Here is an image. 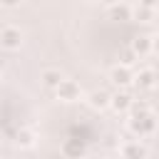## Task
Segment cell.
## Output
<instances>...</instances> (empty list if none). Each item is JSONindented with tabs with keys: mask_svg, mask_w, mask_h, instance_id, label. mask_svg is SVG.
I'll use <instances>...</instances> for the list:
<instances>
[{
	"mask_svg": "<svg viewBox=\"0 0 159 159\" xmlns=\"http://www.w3.org/2000/svg\"><path fill=\"white\" fill-rule=\"evenodd\" d=\"M20 2H22V0H0V5H2V7H17Z\"/></svg>",
	"mask_w": 159,
	"mask_h": 159,
	"instance_id": "e0dca14e",
	"label": "cell"
},
{
	"mask_svg": "<svg viewBox=\"0 0 159 159\" xmlns=\"http://www.w3.org/2000/svg\"><path fill=\"white\" fill-rule=\"evenodd\" d=\"M99 159H107V157H99Z\"/></svg>",
	"mask_w": 159,
	"mask_h": 159,
	"instance_id": "ffe728a7",
	"label": "cell"
},
{
	"mask_svg": "<svg viewBox=\"0 0 159 159\" xmlns=\"http://www.w3.org/2000/svg\"><path fill=\"white\" fill-rule=\"evenodd\" d=\"M109 82L112 84H117V87H129L132 82H134V72H132V67H127V65H114L112 70H109Z\"/></svg>",
	"mask_w": 159,
	"mask_h": 159,
	"instance_id": "277c9868",
	"label": "cell"
},
{
	"mask_svg": "<svg viewBox=\"0 0 159 159\" xmlns=\"http://www.w3.org/2000/svg\"><path fill=\"white\" fill-rule=\"evenodd\" d=\"M119 154H122V159H147L149 157V149L142 144V142H124L122 147H119Z\"/></svg>",
	"mask_w": 159,
	"mask_h": 159,
	"instance_id": "8992f818",
	"label": "cell"
},
{
	"mask_svg": "<svg viewBox=\"0 0 159 159\" xmlns=\"http://www.w3.org/2000/svg\"><path fill=\"white\" fill-rule=\"evenodd\" d=\"M132 20H137V22H152L154 20V10L137 5V7H132Z\"/></svg>",
	"mask_w": 159,
	"mask_h": 159,
	"instance_id": "5bb4252c",
	"label": "cell"
},
{
	"mask_svg": "<svg viewBox=\"0 0 159 159\" xmlns=\"http://www.w3.org/2000/svg\"><path fill=\"white\" fill-rule=\"evenodd\" d=\"M152 52H154V55H159V35H157V37H152Z\"/></svg>",
	"mask_w": 159,
	"mask_h": 159,
	"instance_id": "ac0fdd59",
	"label": "cell"
},
{
	"mask_svg": "<svg viewBox=\"0 0 159 159\" xmlns=\"http://www.w3.org/2000/svg\"><path fill=\"white\" fill-rule=\"evenodd\" d=\"M157 87H159V72H157Z\"/></svg>",
	"mask_w": 159,
	"mask_h": 159,
	"instance_id": "d6986e66",
	"label": "cell"
},
{
	"mask_svg": "<svg viewBox=\"0 0 159 159\" xmlns=\"http://www.w3.org/2000/svg\"><path fill=\"white\" fill-rule=\"evenodd\" d=\"M40 80H42V84H45L47 89H57V87L65 82V75H62L60 70H55V67H47V70L40 72Z\"/></svg>",
	"mask_w": 159,
	"mask_h": 159,
	"instance_id": "ba28073f",
	"label": "cell"
},
{
	"mask_svg": "<svg viewBox=\"0 0 159 159\" xmlns=\"http://www.w3.org/2000/svg\"><path fill=\"white\" fill-rule=\"evenodd\" d=\"M55 94H57V99H60V102L70 104V102H77V99H80L82 89H80V84H77L75 80H65V82L55 89Z\"/></svg>",
	"mask_w": 159,
	"mask_h": 159,
	"instance_id": "5b68a950",
	"label": "cell"
},
{
	"mask_svg": "<svg viewBox=\"0 0 159 159\" xmlns=\"http://www.w3.org/2000/svg\"><path fill=\"white\" fill-rule=\"evenodd\" d=\"M22 42H25V35H22L20 27H15V25H5V27L0 30V47H5V50L12 52V50H20Z\"/></svg>",
	"mask_w": 159,
	"mask_h": 159,
	"instance_id": "7a4b0ae2",
	"label": "cell"
},
{
	"mask_svg": "<svg viewBox=\"0 0 159 159\" xmlns=\"http://www.w3.org/2000/svg\"><path fill=\"white\" fill-rule=\"evenodd\" d=\"M134 60H139V57L132 52V47L122 50V55H119V65H127V67H132V62H134Z\"/></svg>",
	"mask_w": 159,
	"mask_h": 159,
	"instance_id": "9a60e30c",
	"label": "cell"
},
{
	"mask_svg": "<svg viewBox=\"0 0 159 159\" xmlns=\"http://www.w3.org/2000/svg\"><path fill=\"white\" fill-rule=\"evenodd\" d=\"M132 52L142 60V57H147V55H152V37L149 35H137L134 40H132Z\"/></svg>",
	"mask_w": 159,
	"mask_h": 159,
	"instance_id": "30bf717a",
	"label": "cell"
},
{
	"mask_svg": "<svg viewBox=\"0 0 159 159\" xmlns=\"http://www.w3.org/2000/svg\"><path fill=\"white\" fill-rule=\"evenodd\" d=\"M109 102H112V94H109V92H104V89H92V92L87 94V104H89L92 109H97V112L107 109V107H109Z\"/></svg>",
	"mask_w": 159,
	"mask_h": 159,
	"instance_id": "52a82bcc",
	"label": "cell"
},
{
	"mask_svg": "<svg viewBox=\"0 0 159 159\" xmlns=\"http://www.w3.org/2000/svg\"><path fill=\"white\" fill-rule=\"evenodd\" d=\"M62 159H65V157H62Z\"/></svg>",
	"mask_w": 159,
	"mask_h": 159,
	"instance_id": "44dd1931",
	"label": "cell"
},
{
	"mask_svg": "<svg viewBox=\"0 0 159 159\" xmlns=\"http://www.w3.org/2000/svg\"><path fill=\"white\" fill-rule=\"evenodd\" d=\"M127 127L137 137H149V134L157 132V117H154V112L144 102H139V104L132 102V114L127 119Z\"/></svg>",
	"mask_w": 159,
	"mask_h": 159,
	"instance_id": "6da1fadb",
	"label": "cell"
},
{
	"mask_svg": "<svg viewBox=\"0 0 159 159\" xmlns=\"http://www.w3.org/2000/svg\"><path fill=\"white\" fill-rule=\"evenodd\" d=\"M134 84H137L139 89H154V87H157V72L149 70V67L139 70V72L134 75Z\"/></svg>",
	"mask_w": 159,
	"mask_h": 159,
	"instance_id": "9c48e42d",
	"label": "cell"
},
{
	"mask_svg": "<svg viewBox=\"0 0 159 159\" xmlns=\"http://www.w3.org/2000/svg\"><path fill=\"white\" fill-rule=\"evenodd\" d=\"M15 144L20 149H32L35 147V132L32 129H20L17 137H15Z\"/></svg>",
	"mask_w": 159,
	"mask_h": 159,
	"instance_id": "4fadbf2b",
	"label": "cell"
},
{
	"mask_svg": "<svg viewBox=\"0 0 159 159\" xmlns=\"http://www.w3.org/2000/svg\"><path fill=\"white\" fill-rule=\"evenodd\" d=\"M60 152H62L65 159H82V157L87 154V144H84V139H80V137H70V139L62 142Z\"/></svg>",
	"mask_w": 159,
	"mask_h": 159,
	"instance_id": "3957f363",
	"label": "cell"
},
{
	"mask_svg": "<svg viewBox=\"0 0 159 159\" xmlns=\"http://www.w3.org/2000/svg\"><path fill=\"white\" fill-rule=\"evenodd\" d=\"M107 15H109V20L127 22V20H132V7H129V5H124V2H119V5H112Z\"/></svg>",
	"mask_w": 159,
	"mask_h": 159,
	"instance_id": "7c38bea8",
	"label": "cell"
},
{
	"mask_svg": "<svg viewBox=\"0 0 159 159\" xmlns=\"http://www.w3.org/2000/svg\"><path fill=\"white\" fill-rule=\"evenodd\" d=\"M137 5L149 7V10H157V7H159V0H137Z\"/></svg>",
	"mask_w": 159,
	"mask_h": 159,
	"instance_id": "2e32d148",
	"label": "cell"
},
{
	"mask_svg": "<svg viewBox=\"0 0 159 159\" xmlns=\"http://www.w3.org/2000/svg\"><path fill=\"white\" fill-rule=\"evenodd\" d=\"M132 97H129V92H114L112 94V102H109V107L119 114V112H129L132 109Z\"/></svg>",
	"mask_w": 159,
	"mask_h": 159,
	"instance_id": "8fae6325",
	"label": "cell"
}]
</instances>
